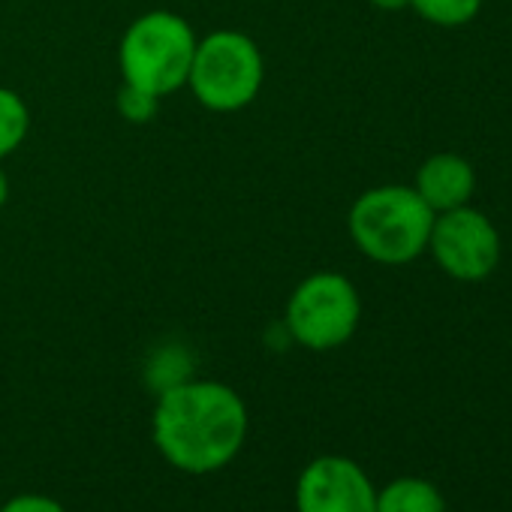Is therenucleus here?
Segmentation results:
<instances>
[{"mask_svg":"<svg viewBox=\"0 0 512 512\" xmlns=\"http://www.w3.org/2000/svg\"><path fill=\"white\" fill-rule=\"evenodd\" d=\"M410 7L431 25L461 28L479 16L482 0H410Z\"/></svg>","mask_w":512,"mask_h":512,"instance_id":"9d476101","label":"nucleus"},{"mask_svg":"<svg viewBox=\"0 0 512 512\" xmlns=\"http://www.w3.org/2000/svg\"><path fill=\"white\" fill-rule=\"evenodd\" d=\"M362 302L356 287L335 272L311 275L296 287L287 305V332L308 350H335L347 344L359 326Z\"/></svg>","mask_w":512,"mask_h":512,"instance_id":"39448f33","label":"nucleus"},{"mask_svg":"<svg viewBox=\"0 0 512 512\" xmlns=\"http://www.w3.org/2000/svg\"><path fill=\"white\" fill-rule=\"evenodd\" d=\"M0 512H67V506L49 494H37V491H28V494H16L10 497Z\"/></svg>","mask_w":512,"mask_h":512,"instance_id":"4468645a","label":"nucleus"},{"mask_svg":"<svg viewBox=\"0 0 512 512\" xmlns=\"http://www.w3.org/2000/svg\"><path fill=\"white\" fill-rule=\"evenodd\" d=\"M118 112H121L127 121L142 124V121H148V118L157 115V97L148 94V91H142V88L127 85V88L118 94Z\"/></svg>","mask_w":512,"mask_h":512,"instance_id":"ddd939ff","label":"nucleus"},{"mask_svg":"<svg viewBox=\"0 0 512 512\" xmlns=\"http://www.w3.org/2000/svg\"><path fill=\"white\" fill-rule=\"evenodd\" d=\"M428 247L437 266L464 284L485 281L500 263V235L494 223L470 205L434 214Z\"/></svg>","mask_w":512,"mask_h":512,"instance_id":"423d86ee","label":"nucleus"},{"mask_svg":"<svg viewBox=\"0 0 512 512\" xmlns=\"http://www.w3.org/2000/svg\"><path fill=\"white\" fill-rule=\"evenodd\" d=\"M187 82L205 109L235 112L263 85L260 49L238 31H217L196 46Z\"/></svg>","mask_w":512,"mask_h":512,"instance_id":"20e7f679","label":"nucleus"},{"mask_svg":"<svg viewBox=\"0 0 512 512\" xmlns=\"http://www.w3.org/2000/svg\"><path fill=\"white\" fill-rule=\"evenodd\" d=\"M196 55L193 28L172 13H148L121 40V70L127 85L163 97L181 88Z\"/></svg>","mask_w":512,"mask_h":512,"instance_id":"7ed1b4c3","label":"nucleus"},{"mask_svg":"<svg viewBox=\"0 0 512 512\" xmlns=\"http://www.w3.org/2000/svg\"><path fill=\"white\" fill-rule=\"evenodd\" d=\"M7 193H10V184H7V175L0 172V205L7 202Z\"/></svg>","mask_w":512,"mask_h":512,"instance_id":"dca6fc26","label":"nucleus"},{"mask_svg":"<svg viewBox=\"0 0 512 512\" xmlns=\"http://www.w3.org/2000/svg\"><path fill=\"white\" fill-rule=\"evenodd\" d=\"M241 395L217 380H184L157 395L151 437L166 464L190 476L229 467L247 440Z\"/></svg>","mask_w":512,"mask_h":512,"instance_id":"f257e3e1","label":"nucleus"},{"mask_svg":"<svg viewBox=\"0 0 512 512\" xmlns=\"http://www.w3.org/2000/svg\"><path fill=\"white\" fill-rule=\"evenodd\" d=\"M296 512H377L371 476L344 455H320L296 479Z\"/></svg>","mask_w":512,"mask_h":512,"instance_id":"0eeeda50","label":"nucleus"},{"mask_svg":"<svg viewBox=\"0 0 512 512\" xmlns=\"http://www.w3.org/2000/svg\"><path fill=\"white\" fill-rule=\"evenodd\" d=\"M434 211L413 187L386 184L362 193L350 208V235L356 247L386 266L410 263L428 247Z\"/></svg>","mask_w":512,"mask_h":512,"instance_id":"f03ea898","label":"nucleus"},{"mask_svg":"<svg viewBox=\"0 0 512 512\" xmlns=\"http://www.w3.org/2000/svg\"><path fill=\"white\" fill-rule=\"evenodd\" d=\"M371 4H374L377 10H389V13H395V10L410 7V0H371Z\"/></svg>","mask_w":512,"mask_h":512,"instance_id":"2eb2a0df","label":"nucleus"},{"mask_svg":"<svg viewBox=\"0 0 512 512\" xmlns=\"http://www.w3.org/2000/svg\"><path fill=\"white\" fill-rule=\"evenodd\" d=\"M28 136V106L19 94L0 88V157L13 154Z\"/></svg>","mask_w":512,"mask_h":512,"instance_id":"9b49d317","label":"nucleus"},{"mask_svg":"<svg viewBox=\"0 0 512 512\" xmlns=\"http://www.w3.org/2000/svg\"><path fill=\"white\" fill-rule=\"evenodd\" d=\"M422 202L440 214V211H452L461 205H470V196L476 190V172L473 166L458 157V154H434L428 157L419 172H416V187H413Z\"/></svg>","mask_w":512,"mask_h":512,"instance_id":"6e6552de","label":"nucleus"},{"mask_svg":"<svg viewBox=\"0 0 512 512\" xmlns=\"http://www.w3.org/2000/svg\"><path fill=\"white\" fill-rule=\"evenodd\" d=\"M175 365H187V359L181 356L178 347H169V350H163V353H157V356L151 359V365H148V380L154 383L157 395H160L163 389L175 386V383L190 380V368H175Z\"/></svg>","mask_w":512,"mask_h":512,"instance_id":"f8f14e48","label":"nucleus"},{"mask_svg":"<svg viewBox=\"0 0 512 512\" xmlns=\"http://www.w3.org/2000/svg\"><path fill=\"white\" fill-rule=\"evenodd\" d=\"M377 512H446V500L434 482L401 476L377 491Z\"/></svg>","mask_w":512,"mask_h":512,"instance_id":"1a4fd4ad","label":"nucleus"}]
</instances>
